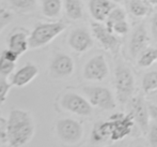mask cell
Here are the masks:
<instances>
[{"label":"cell","instance_id":"obj_1","mask_svg":"<svg viewBox=\"0 0 157 147\" xmlns=\"http://www.w3.org/2000/svg\"><path fill=\"white\" fill-rule=\"evenodd\" d=\"M35 124L33 117L27 111L13 108L6 124V141L12 147L27 145L34 135Z\"/></svg>","mask_w":157,"mask_h":147},{"label":"cell","instance_id":"obj_2","mask_svg":"<svg viewBox=\"0 0 157 147\" xmlns=\"http://www.w3.org/2000/svg\"><path fill=\"white\" fill-rule=\"evenodd\" d=\"M136 89V79L134 72L127 64L118 62L114 69V90L117 101L126 105L134 97Z\"/></svg>","mask_w":157,"mask_h":147},{"label":"cell","instance_id":"obj_3","mask_svg":"<svg viewBox=\"0 0 157 147\" xmlns=\"http://www.w3.org/2000/svg\"><path fill=\"white\" fill-rule=\"evenodd\" d=\"M56 134L65 147H79L85 139V128L82 124L74 118L65 117L57 120Z\"/></svg>","mask_w":157,"mask_h":147},{"label":"cell","instance_id":"obj_4","mask_svg":"<svg viewBox=\"0 0 157 147\" xmlns=\"http://www.w3.org/2000/svg\"><path fill=\"white\" fill-rule=\"evenodd\" d=\"M66 28V24L60 22L37 24L29 35V46L31 48H40L49 44Z\"/></svg>","mask_w":157,"mask_h":147},{"label":"cell","instance_id":"obj_5","mask_svg":"<svg viewBox=\"0 0 157 147\" xmlns=\"http://www.w3.org/2000/svg\"><path fill=\"white\" fill-rule=\"evenodd\" d=\"M83 96L91 105L101 111H113L117 106V98L108 87L99 85H86L81 88Z\"/></svg>","mask_w":157,"mask_h":147},{"label":"cell","instance_id":"obj_6","mask_svg":"<svg viewBox=\"0 0 157 147\" xmlns=\"http://www.w3.org/2000/svg\"><path fill=\"white\" fill-rule=\"evenodd\" d=\"M107 120L109 122L110 133H111V143L127 140L132 135L134 129L137 128L134 118L128 112L113 113Z\"/></svg>","mask_w":157,"mask_h":147},{"label":"cell","instance_id":"obj_7","mask_svg":"<svg viewBox=\"0 0 157 147\" xmlns=\"http://www.w3.org/2000/svg\"><path fill=\"white\" fill-rule=\"evenodd\" d=\"M62 110L80 117H89L93 114V106L85 96L75 91H66L59 99Z\"/></svg>","mask_w":157,"mask_h":147},{"label":"cell","instance_id":"obj_8","mask_svg":"<svg viewBox=\"0 0 157 147\" xmlns=\"http://www.w3.org/2000/svg\"><path fill=\"white\" fill-rule=\"evenodd\" d=\"M127 112L130 113L136 124L137 130L142 135H147L150 127V113L147 108V101L142 95L134 96L128 101Z\"/></svg>","mask_w":157,"mask_h":147},{"label":"cell","instance_id":"obj_9","mask_svg":"<svg viewBox=\"0 0 157 147\" xmlns=\"http://www.w3.org/2000/svg\"><path fill=\"white\" fill-rule=\"evenodd\" d=\"M110 69L105 56L101 54L91 57L83 66L82 76L86 81L99 83L109 76Z\"/></svg>","mask_w":157,"mask_h":147},{"label":"cell","instance_id":"obj_10","mask_svg":"<svg viewBox=\"0 0 157 147\" xmlns=\"http://www.w3.org/2000/svg\"><path fill=\"white\" fill-rule=\"evenodd\" d=\"M75 71V61L68 54L57 53L49 64V75L54 80L70 79Z\"/></svg>","mask_w":157,"mask_h":147},{"label":"cell","instance_id":"obj_11","mask_svg":"<svg viewBox=\"0 0 157 147\" xmlns=\"http://www.w3.org/2000/svg\"><path fill=\"white\" fill-rule=\"evenodd\" d=\"M91 29L94 38L106 51H109L112 54H117L119 52L121 42L117 37V35L109 31L106 28V26L101 25V23H97V22L92 23Z\"/></svg>","mask_w":157,"mask_h":147},{"label":"cell","instance_id":"obj_12","mask_svg":"<svg viewBox=\"0 0 157 147\" xmlns=\"http://www.w3.org/2000/svg\"><path fill=\"white\" fill-rule=\"evenodd\" d=\"M67 43L68 46L76 53H85L93 46L94 41L88 29L79 27L71 31Z\"/></svg>","mask_w":157,"mask_h":147},{"label":"cell","instance_id":"obj_13","mask_svg":"<svg viewBox=\"0 0 157 147\" xmlns=\"http://www.w3.org/2000/svg\"><path fill=\"white\" fill-rule=\"evenodd\" d=\"M90 147H101L111 143V133L108 120H98L90 132Z\"/></svg>","mask_w":157,"mask_h":147},{"label":"cell","instance_id":"obj_14","mask_svg":"<svg viewBox=\"0 0 157 147\" xmlns=\"http://www.w3.org/2000/svg\"><path fill=\"white\" fill-rule=\"evenodd\" d=\"M150 42V37L147 35V31L145 29L144 25H138L134 29L132 33L129 41V55L132 59H137L138 56L147 48Z\"/></svg>","mask_w":157,"mask_h":147},{"label":"cell","instance_id":"obj_15","mask_svg":"<svg viewBox=\"0 0 157 147\" xmlns=\"http://www.w3.org/2000/svg\"><path fill=\"white\" fill-rule=\"evenodd\" d=\"M39 74V68L32 62H27L25 66L16 71L11 77V84L15 87H24L31 83Z\"/></svg>","mask_w":157,"mask_h":147},{"label":"cell","instance_id":"obj_16","mask_svg":"<svg viewBox=\"0 0 157 147\" xmlns=\"http://www.w3.org/2000/svg\"><path fill=\"white\" fill-rule=\"evenodd\" d=\"M114 8H116L114 2L111 0H90L89 1V12L92 18L97 23L105 22Z\"/></svg>","mask_w":157,"mask_h":147},{"label":"cell","instance_id":"obj_17","mask_svg":"<svg viewBox=\"0 0 157 147\" xmlns=\"http://www.w3.org/2000/svg\"><path fill=\"white\" fill-rule=\"evenodd\" d=\"M29 35L26 30L16 29L8 38V48L16 53L18 56H21L27 52L29 46Z\"/></svg>","mask_w":157,"mask_h":147},{"label":"cell","instance_id":"obj_18","mask_svg":"<svg viewBox=\"0 0 157 147\" xmlns=\"http://www.w3.org/2000/svg\"><path fill=\"white\" fill-rule=\"evenodd\" d=\"M19 56L10 48L4 50L0 55V75L8 77L13 73Z\"/></svg>","mask_w":157,"mask_h":147},{"label":"cell","instance_id":"obj_19","mask_svg":"<svg viewBox=\"0 0 157 147\" xmlns=\"http://www.w3.org/2000/svg\"><path fill=\"white\" fill-rule=\"evenodd\" d=\"M64 9L67 17L72 21L82 18L83 4L81 0H64Z\"/></svg>","mask_w":157,"mask_h":147},{"label":"cell","instance_id":"obj_20","mask_svg":"<svg viewBox=\"0 0 157 147\" xmlns=\"http://www.w3.org/2000/svg\"><path fill=\"white\" fill-rule=\"evenodd\" d=\"M62 0H42V13L48 18H56L62 11Z\"/></svg>","mask_w":157,"mask_h":147},{"label":"cell","instance_id":"obj_21","mask_svg":"<svg viewBox=\"0 0 157 147\" xmlns=\"http://www.w3.org/2000/svg\"><path fill=\"white\" fill-rule=\"evenodd\" d=\"M128 12L135 17H144L151 11V6L143 0H128Z\"/></svg>","mask_w":157,"mask_h":147},{"label":"cell","instance_id":"obj_22","mask_svg":"<svg viewBox=\"0 0 157 147\" xmlns=\"http://www.w3.org/2000/svg\"><path fill=\"white\" fill-rule=\"evenodd\" d=\"M157 62V48L147 47L137 58V64L142 69L150 68Z\"/></svg>","mask_w":157,"mask_h":147},{"label":"cell","instance_id":"obj_23","mask_svg":"<svg viewBox=\"0 0 157 147\" xmlns=\"http://www.w3.org/2000/svg\"><path fill=\"white\" fill-rule=\"evenodd\" d=\"M141 89L145 95L157 90V70L149 71L143 75L141 80Z\"/></svg>","mask_w":157,"mask_h":147},{"label":"cell","instance_id":"obj_24","mask_svg":"<svg viewBox=\"0 0 157 147\" xmlns=\"http://www.w3.org/2000/svg\"><path fill=\"white\" fill-rule=\"evenodd\" d=\"M126 19V12L124 11V9L119 8V6H116L113 10L110 12V14L108 15L107 19L105 21V26L109 31L112 32V28L116 25L117 23L121 21H124Z\"/></svg>","mask_w":157,"mask_h":147},{"label":"cell","instance_id":"obj_25","mask_svg":"<svg viewBox=\"0 0 157 147\" xmlns=\"http://www.w3.org/2000/svg\"><path fill=\"white\" fill-rule=\"evenodd\" d=\"M10 4L16 11L21 13H28L35 10L37 0H9Z\"/></svg>","mask_w":157,"mask_h":147},{"label":"cell","instance_id":"obj_26","mask_svg":"<svg viewBox=\"0 0 157 147\" xmlns=\"http://www.w3.org/2000/svg\"><path fill=\"white\" fill-rule=\"evenodd\" d=\"M145 141L149 147H157V122L150 124L149 130L145 135Z\"/></svg>","mask_w":157,"mask_h":147},{"label":"cell","instance_id":"obj_27","mask_svg":"<svg viewBox=\"0 0 157 147\" xmlns=\"http://www.w3.org/2000/svg\"><path fill=\"white\" fill-rule=\"evenodd\" d=\"M11 85L12 84L9 83L6 77L0 75V108L3 105L6 98H8V93L10 91Z\"/></svg>","mask_w":157,"mask_h":147},{"label":"cell","instance_id":"obj_28","mask_svg":"<svg viewBox=\"0 0 157 147\" xmlns=\"http://www.w3.org/2000/svg\"><path fill=\"white\" fill-rule=\"evenodd\" d=\"M12 19L13 15L10 11L4 8H0V33L12 22Z\"/></svg>","mask_w":157,"mask_h":147},{"label":"cell","instance_id":"obj_29","mask_svg":"<svg viewBox=\"0 0 157 147\" xmlns=\"http://www.w3.org/2000/svg\"><path fill=\"white\" fill-rule=\"evenodd\" d=\"M128 31H129V25L126 19L117 23L112 28V32L117 35H125L128 33Z\"/></svg>","mask_w":157,"mask_h":147},{"label":"cell","instance_id":"obj_30","mask_svg":"<svg viewBox=\"0 0 157 147\" xmlns=\"http://www.w3.org/2000/svg\"><path fill=\"white\" fill-rule=\"evenodd\" d=\"M6 124H8V120L0 116V141L1 142L6 141Z\"/></svg>","mask_w":157,"mask_h":147},{"label":"cell","instance_id":"obj_31","mask_svg":"<svg viewBox=\"0 0 157 147\" xmlns=\"http://www.w3.org/2000/svg\"><path fill=\"white\" fill-rule=\"evenodd\" d=\"M126 147H149V146H147V143L145 140L138 137V139H135V140H132V141L128 142Z\"/></svg>","mask_w":157,"mask_h":147},{"label":"cell","instance_id":"obj_32","mask_svg":"<svg viewBox=\"0 0 157 147\" xmlns=\"http://www.w3.org/2000/svg\"><path fill=\"white\" fill-rule=\"evenodd\" d=\"M147 108H149L150 117H151L154 121L157 122V104L147 101Z\"/></svg>","mask_w":157,"mask_h":147},{"label":"cell","instance_id":"obj_33","mask_svg":"<svg viewBox=\"0 0 157 147\" xmlns=\"http://www.w3.org/2000/svg\"><path fill=\"white\" fill-rule=\"evenodd\" d=\"M151 33L153 39L157 42V12L151 18Z\"/></svg>","mask_w":157,"mask_h":147},{"label":"cell","instance_id":"obj_34","mask_svg":"<svg viewBox=\"0 0 157 147\" xmlns=\"http://www.w3.org/2000/svg\"><path fill=\"white\" fill-rule=\"evenodd\" d=\"M128 140H125V141H122V142H117V143H110L108 145H105V146H101V147H126L128 144Z\"/></svg>","mask_w":157,"mask_h":147},{"label":"cell","instance_id":"obj_35","mask_svg":"<svg viewBox=\"0 0 157 147\" xmlns=\"http://www.w3.org/2000/svg\"><path fill=\"white\" fill-rule=\"evenodd\" d=\"M147 100L150 102H153V103L157 104V90L149 93V95H147Z\"/></svg>","mask_w":157,"mask_h":147},{"label":"cell","instance_id":"obj_36","mask_svg":"<svg viewBox=\"0 0 157 147\" xmlns=\"http://www.w3.org/2000/svg\"><path fill=\"white\" fill-rule=\"evenodd\" d=\"M144 2H147L150 6H157V0H143Z\"/></svg>","mask_w":157,"mask_h":147},{"label":"cell","instance_id":"obj_37","mask_svg":"<svg viewBox=\"0 0 157 147\" xmlns=\"http://www.w3.org/2000/svg\"><path fill=\"white\" fill-rule=\"evenodd\" d=\"M111 1H113V2H116V3H120V2H122V1H124V0H111Z\"/></svg>","mask_w":157,"mask_h":147},{"label":"cell","instance_id":"obj_38","mask_svg":"<svg viewBox=\"0 0 157 147\" xmlns=\"http://www.w3.org/2000/svg\"><path fill=\"white\" fill-rule=\"evenodd\" d=\"M0 147H12V146L9 144V145H2V146H0Z\"/></svg>","mask_w":157,"mask_h":147}]
</instances>
